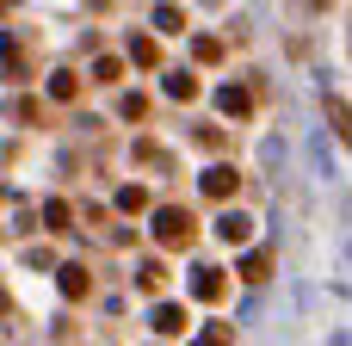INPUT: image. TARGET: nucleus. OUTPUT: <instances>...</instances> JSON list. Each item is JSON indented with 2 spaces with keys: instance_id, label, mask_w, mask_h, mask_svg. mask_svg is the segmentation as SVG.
Instances as JSON below:
<instances>
[{
  "instance_id": "nucleus-9",
  "label": "nucleus",
  "mask_w": 352,
  "mask_h": 346,
  "mask_svg": "<svg viewBox=\"0 0 352 346\" xmlns=\"http://www.w3.org/2000/svg\"><path fill=\"white\" fill-rule=\"evenodd\" d=\"M167 93H173V99H192V93H198V80H192V74H173V80H167Z\"/></svg>"
},
{
  "instance_id": "nucleus-5",
  "label": "nucleus",
  "mask_w": 352,
  "mask_h": 346,
  "mask_svg": "<svg viewBox=\"0 0 352 346\" xmlns=\"http://www.w3.org/2000/svg\"><path fill=\"white\" fill-rule=\"evenodd\" d=\"M266 272H272V254H248V260H241V279H248V285H260Z\"/></svg>"
},
{
  "instance_id": "nucleus-3",
  "label": "nucleus",
  "mask_w": 352,
  "mask_h": 346,
  "mask_svg": "<svg viewBox=\"0 0 352 346\" xmlns=\"http://www.w3.org/2000/svg\"><path fill=\"white\" fill-rule=\"evenodd\" d=\"M235 186H241V173H235V167H210V173H204V192H210V198H229Z\"/></svg>"
},
{
  "instance_id": "nucleus-2",
  "label": "nucleus",
  "mask_w": 352,
  "mask_h": 346,
  "mask_svg": "<svg viewBox=\"0 0 352 346\" xmlns=\"http://www.w3.org/2000/svg\"><path fill=\"white\" fill-rule=\"evenodd\" d=\"M192 297L217 303V297H223V272H217V266H198V272H192Z\"/></svg>"
},
{
  "instance_id": "nucleus-8",
  "label": "nucleus",
  "mask_w": 352,
  "mask_h": 346,
  "mask_svg": "<svg viewBox=\"0 0 352 346\" xmlns=\"http://www.w3.org/2000/svg\"><path fill=\"white\" fill-rule=\"evenodd\" d=\"M328 118H334V130H340V136H346V142H352V111H346V105H340V99H328Z\"/></svg>"
},
{
  "instance_id": "nucleus-4",
  "label": "nucleus",
  "mask_w": 352,
  "mask_h": 346,
  "mask_svg": "<svg viewBox=\"0 0 352 346\" xmlns=\"http://www.w3.org/2000/svg\"><path fill=\"white\" fill-rule=\"evenodd\" d=\"M217 235H223V241H248V235H254V223H248V217H235V210H229V217H223V223H217Z\"/></svg>"
},
{
  "instance_id": "nucleus-11",
  "label": "nucleus",
  "mask_w": 352,
  "mask_h": 346,
  "mask_svg": "<svg viewBox=\"0 0 352 346\" xmlns=\"http://www.w3.org/2000/svg\"><path fill=\"white\" fill-rule=\"evenodd\" d=\"M161 279H167V272H161V266H155V260H148V266H142V272H136V285H142V291H155V285H161Z\"/></svg>"
},
{
  "instance_id": "nucleus-12",
  "label": "nucleus",
  "mask_w": 352,
  "mask_h": 346,
  "mask_svg": "<svg viewBox=\"0 0 352 346\" xmlns=\"http://www.w3.org/2000/svg\"><path fill=\"white\" fill-rule=\"evenodd\" d=\"M192 346H229V328H210V334H198Z\"/></svg>"
},
{
  "instance_id": "nucleus-6",
  "label": "nucleus",
  "mask_w": 352,
  "mask_h": 346,
  "mask_svg": "<svg viewBox=\"0 0 352 346\" xmlns=\"http://www.w3.org/2000/svg\"><path fill=\"white\" fill-rule=\"evenodd\" d=\"M62 297H87V266H62Z\"/></svg>"
},
{
  "instance_id": "nucleus-1",
  "label": "nucleus",
  "mask_w": 352,
  "mask_h": 346,
  "mask_svg": "<svg viewBox=\"0 0 352 346\" xmlns=\"http://www.w3.org/2000/svg\"><path fill=\"white\" fill-rule=\"evenodd\" d=\"M155 241L161 248H186L192 241V217L186 210H155Z\"/></svg>"
},
{
  "instance_id": "nucleus-10",
  "label": "nucleus",
  "mask_w": 352,
  "mask_h": 346,
  "mask_svg": "<svg viewBox=\"0 0 352 346\" xmlns=\"http://www.w3.org/2000/svg\"><path fill=\"white\" fill-rule=\"evenodd\" d=\"M248 105H254V99H248L241 87H223V111H248Z\"/></svg>"
},
{
  "instance_id": "nucleus-7",
  "label": "nucleus",
  "mask_w": 352,
  "mask_h": 346,
  "mask_svg": "<svg viewBox=\"0 0 352 346\" xmlns=\"http://www.w3.org/2000/svg\"><path fill=\"white\" fill-rule=\"evenodd\" d=\"M179 328H186V316H179L173 303H167V310H155V334H179Z\"/></svg>"
}]
</instances>
